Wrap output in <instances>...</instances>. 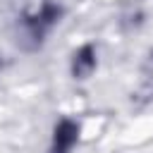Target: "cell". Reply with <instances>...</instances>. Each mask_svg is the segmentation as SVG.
<instances>
[{
	"instance_id": "obj_1",
	"label": "cell",
	"mask_w": 153,
	"mask_h": 153,
	"mask_svg": "<svg viewBox=\"0 0 153 153\" xmlns=\"http://www.w3.org/2000/svg\"><path fill=\"white\" fill-rule=\"evenodd\" d=\"M74 141H76V127L65 120V122L55 129V148H53V153H67Z\"/></svg>"
},
{
	"instance_id": "obj_2",
	"label": "cell",
	"mask_w": 153,
	"mask_h": 153,
	"mask_svg": "<svg viewBox=\"0 0 153 153\" xmlns=\"http://www.w3.org/2000/svg\"><path fill=\"white\" fill-rule=\"evenodd\" d=\"M88 55H91V48H84V50L79 53V57L74 60V74H76V76H86V74L91 72L93 57H88Z\"/></svg>"
}]
</instances>
